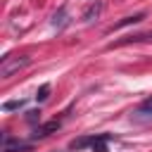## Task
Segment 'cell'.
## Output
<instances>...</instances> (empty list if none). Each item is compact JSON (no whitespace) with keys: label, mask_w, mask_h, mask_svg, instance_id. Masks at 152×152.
<instances>
[{"label":"cell","mask_w":152,"mask_h":152,"mask_svg":"<svg viewBox=\"0 0 152 152\" xmlns=\"http://www.w3.org/2000/svg\"><path fill=\"white\" fill-rule=\"evenodd\" d=\"M142 19H145V14H133V17L121 19L119 24H114V28H121V26H128V24H138V21H142Z\"/></svg>","instance_id":"52a82bcc"},{"label":"cell","mask_w":152,"mask_h":152,"mask_svg":"<svg viewBox=\"0 0 152 152\" xmlns=\"http://www.w3.org/2000/svg\"><path fill=\"white\" fill-rule=\"evenodd\" d=\"M131 119H133V121H140V124L152 121V100H147L145 104H140V107L131 114Z\"/></svg>","instance_id":"7a4b0ae2"},{"label":"cell","mask_w":152,"mask_h":152,"mask_svg":"<svg viewBox=\"0 0 152 152\" xmlns=\"http://www.w3.org/2000/svg\"><path fill=\"white\" fill-rule=\"evenodd\" d=\"M100 12H102V0H95V2L83 12V19H86V21H93V19L100 17Z\"/></svg>","instance_id":"5b68a950"},{"label":"cell","mask_w":152,"mask_h":152,"mask_svg":"<svg viewBox=\"0 0 152 152\" xmlns=\"http://www.w3.org/2000/svg\"><path fill=\"white\" fill-rule=\"evenodd\" d=\"M100 138H102V135H86V138L71 140V142H69V147H71V150H83V147H88V145H95Z\"/></svg>","instance_id":"277c9868"},{"label":"cell","mask_w":152,"mask_h":152,"mask_svg":"<svg viewBox=\"0 0 152 152\" xmlns=\"http://www.w3.org/2000/svg\"><path fill=\"white\" fill-rule=\"evenodd\" d=\"M57 128H59V121H50V124H43V126H38V128L31 133V138H45V135L55 133Z\"/></svg>","instance_id":"3957f363"},{"label":"cell","mask_w":152,"mask_h":152,"mask_svg":"<svg viewBox=\"0 0 152 152\" xmlns=\"http://www.w3.org/2000/svg\"><path fill=\"white\" fill-rule=\"evenodd\" d=\"M64 14H66V10L62 7V10H59V12L52 17V26H62V24H64Z\"/></svg>","instance_id":"8fae6325"},{"label":"cell","mask_w":152,"mask_h":152,"mask_svg":"<svg viewBox=\"0 0 152 152\" xmlns=\"http://www.w3.org/2000/svg\"><path fill=\"white\" fill-rule=\"evenodd\" d=\"M24 104H26L24 100H12V102H5V104H2V109H5V112H12V109H21Z\"/></svg>","instance_id":"30bf717a"},{"label":"cell","mask_w":152,"mask_h":152,"mask_svg":"<svg viewBox=\"0 0 152 152\" xmlns=\"http://www.w3.org/2000/svg\"><path fill=\"white\" fill-rule=\"evenodd\" d=\"M57 152H59V150H57Z\"/></svg>","instance_id":"7c38bea8"},{"label":"cell","mask_w":152,"mask_h":152,"mask_svg":"<svg viewBox=\"0 0 152 152\" xmlns=\"http://www.w3.org/2000/svg\"><path fill=\"white\" fill-rule=\"evenodd\" d=\"M107 140H112V135H102V138L93 145V152H109V150H107Z\"/></svg>","instance_id":"ba28073f"},{"label":"cell","mask_w":152,"mask_h":152,"mask_svg":"<svg viewBox=\"0 0 152 152\" xmlns=\"http://www.w3.org/2000/svg\"><path fill=\"white\" fill-rule=\"evenodd\" d=\"M28 64V57H2V64H0V78H10L14 71L24 69Z\"/></svg>","instance_id":"6da1fadb"},{"label":"cell","mask_w":152,"mask_h":152,"mask_svg":"<svg viewBox=\"0 0 152 152\" xmlns=\"http://www.w3.org/2000/svg\"><path fill=\"white\" fill-rule=\"evenodd\" d=\"M31 145L26 142H12L10 138H5V145H2V152H28Z\"/></svg>","instance_id":"8992f818"},{"label":"cell","mask_w":152,"mask_h":152,"mask_svg":"<svg viewBox=\"0 0 152 152\" xmlns=\"http://www.w3.org/2000/svg\"><path fill=\"white\" fill-rule=\"evenodd\" d=\"M48 95H50V86H48V83H43V86L38 88V93H36V100H38V102H43V100H48Z\"/></svg>","instance_id":"9c48e42d"}]
</instances>
